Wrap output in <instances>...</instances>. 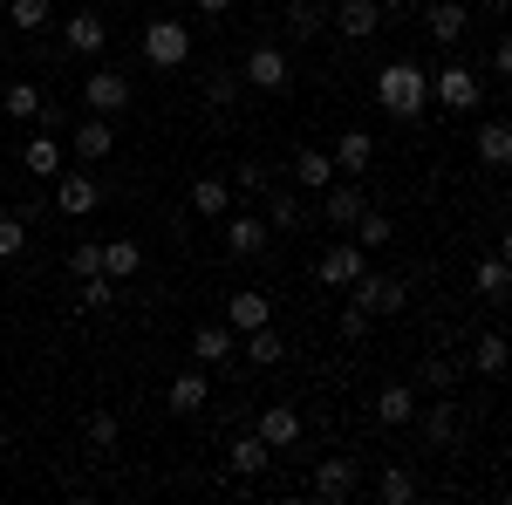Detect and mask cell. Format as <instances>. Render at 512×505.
<instances>
[{
    "mask_svg": "<svg viewBox=\"0 0 512 505\" xmlns=\"http://www.w3.org/2000/svg\"><path fill=\"white\" fill-rule=\"evenodd\" d=\"M267 185H274V171H267L260 157H246V164H239V171H233V192H246V198H260V192H267Z\"/></svg>",
    "mask_w": 512,
    "mask_h": 505,
    "instance_id": "60d3db41",
    "label": "cell"
},
{
    "mask_svg": "<svg viewBox=\"0 0 512 505\" xmlns=\"http://www.w3.org/2000/svg\"><path fill=\"white\" fill-rule=\"evenodd\" d=\"M485 14H506V0H485Z\"/></svg>",
    "mask_w": 512,
    "mask_h": 505,
    "instance_id": "c3c4849f",
    "label": "cell"
},
{
    "mask_svg": "<svg viewBox=\"0 0 512 505\" xmlns=\"http://www.w3.org/2000/svg\"><path fill=\"white\" fill-rule=\"evenodd\" d=\"M349 301L362 314H369V321H376V314H403V301H410V287H403V280H396V273H355V287H349Z\"/></svg>",
    "mask_w": 512,
    "mask_h": 505,
    "instance_id": "3957f363",
    "label": "cell"
},
{
    "mask_svg": "<svg viewBox=\"0 0 512 505\" xmlns=\"http://www.w3.org/2000/svg\"><path fill=\"white\" fill-rule=\"evenodd\" d=\"M328 157H335V171H342V178H362V171H369V157H376V137H369V130H342Z\"/></svg>",
    "mask_w": 512,
    "mask_h": 505,
    "instance_id": "ffe728a7",
    "label": "cell"
},
{
    "mask_svg": "<svg viewBox=\"0 0 512 505\" xmlns=\"http://www.w3.org/2000/svg\"><path fill=\"white\" fill-rule=\"evenodd\" d=\"M294 178H301L308 192H328V185H335L342 171H335V157H328V151H315V144H308V151L294 157Z\"/></svg>",
    "mask_w": 512,
    "mask_h": 505,
    "instance_id": "83f0119b",
    "label": "cell"
},
{
    "mask_svg": "<svg viewBox=\"0 0 512 505\" xmlns=\"http://www.w3.org/2000/svg\"><path fill=\"white\" fill-rule=\"evenodd\" d=\"M21 164H28V178H55V171H62V144L35 130V137L21 144Z\"/></svg>",
    "mask_w": 512,
    "mask_h": 505,
    "instance_id": "4dcf8cb0",
    "label": "cell"
},
{
    "mask_svg": "<svg viewBox=\"0 0 512 505\" xmlns=\"http://www.w3.org/2000/svg\"><path fill=\"white\" fill-rule=\"evenodd\" d=\"M123 103H130V76L123 69H89L82 76V110L89 117H117Z\"/></svg>",
    "mask_w": 512,
    "mask_h": 505,
    "instance_id": "8992f818",
    "label": "cell"
},
{
    "mask_svg": "<svg viewBox=\"0 0 512 505\" xmlns=\"http://www.w3.org/2000/svg\"><path fill=\"white\" fill-rule=\"evenodd\" d=\"M103 205V185L89 178V171H55V212H69V219H89Z\"/></svg>",
    "mask_w": 512,
    "mask_h": 505,
    "instance_id": "ba28073f",
    "label": "cell"
},
{
    "mask_svg": "<svg viewBox=\"0 0 512 505\" xmlns=\"http://www.w3.org/2000/svg\"><path fill=\"white\" fill-rule=\"evenodd\" d=\"M0 458H7V430H0Z\"/></svg>",
    "mask_w": 512,
    "mask_h": 505,
    "instance_id": "681fc988",
    "label": "cell"
},
{
    "mask_svg": "<svg viewBox=\"0 0 512 505\" xmlns=\"http://www.w3.org/2000/svg\"><path fill=\"white\" fill-rule=\"evenodd\" d=\"M472 369L478 376H499V369H506V335H499V328H485L472 342Z\"/></svg>",
    "mask_w": 512,
    "mask_h": 505,
    "instance_id": "e575fe53",
    "label": "cell"
},
{
    "mask_svg": "<svg viewBox=\"0 0 512 505\" xmlns=\"http://www.w3.org/2000/svg\"><path fill=\"white\" fill-rule=\"evenodd\" d=\"M239 89H246V82H239L233 69H212V76H205V103H212V110H233Z\"/></svg>",
    "mask_w": 512,
    "mask_h": 505,
    "instance_id": "74e56055",
    "label": "cell"
},
{
    "mask_svg": "<svg viewBox=\"0 0 512 505\" xmlns=\"http://www.w3.org/2000/svg\"><path fill=\"white\" fill-rule=\"evenodd\" d=\"M355 485H362V458H321L315 478H308V492H315L321 505H342L355 499Z\"/></svg>",
    "mask_w": 512,
    "mask_h": 505,
    "instance_id": "52a82bcc",
    "label": "cell"
},
{
    "mask_svg": "<svg viewBox=\"0 0 512 505\" xmlns=\"http://www.w3.org/2000/svg\"><path fill=\"white\" fill-rule=\"evenodd\" d=\"M219 239H226L233 260H253V253H267V219H253V212H226V219H219Z\"/></svg>",
    "mask_w": 512,
    "mask_h": 505,
    "instance_id": "30bf717a",
    "label": "cell"
},
{
    "mask_svg": "<svg viewBox=\"0 0 512 505\" xmlns=\"http://www.w3.org/2000/svg\"><path fill=\"white\" fill-rule=\"evenodd\" d=\"M69 151H76L82 164H103V157L117 151V130H110V117H82L76 130H69Z\"/></svg>",
    "mask_w": 512,
    "mask_h": 505,
    "instance_id": "2e32d148",
    "label": "cell"
},
{
    "mask_svg": "<svg viewBox=\"0 0 512 505\" xmlns=\"http://www.w3.org/2000/svg\"><path fill=\"white\" fill-rule=\"evenodd\" d=\"M431 96L444 103V110L472 117V110H478V96H485V82L472 76V62H444V69H431Z\"/></svg>",
    "mask_w": 512,
    "mask_h": 505,
    "instance_id": "277c9868",
    "label": "cell"
},
{
    "mask_svg": "<svg viewBox=\"0 0 512 505\" xmlns=\"http://www.w3.org/2000/svg\"><path fill=\"white\" fill-rule=\"evenodd\" d=\"M362 205H369V198H362V185H355V178H335V185H328V198H321V219H328L335 233H349L355 219H362Z\"/></svg>",
    "mask_w": 512,
    "mask_h": 505,
    "instance_id": "9a60e30c",
    "label": "cell"
},
{
    "mask_svg": "<svg viewBox=\"0 0 512 505\" xmlns=\"http://www.w3.org/2000/svg\"><path fill=\"white\" fill-rule=\"evenodd\" d=\"M287 28H294L301 41H315L321 28H328V7H315V0H294V7H287Z\"/></svg>",
    "mask_w": 512,
    "mask_h": 505,
    "instance_id": "8d00e7d4",
    "label": "cell"
},
{
    "mask_svg": "<svg viewBox=\"0 0 512 505\" xmlns=\"http://www.w3.org/2000/svg\"><path fill=\"white\" fill-rule=\"evenodd\" d=\"M267 233H294V226H301V198L287 192V185H267Z\"/></svg>",
    "mask_w": 512,
    "mask_h": 505,
    "instance_id": "f1b7e54d",
    "label": "cell"
},
{
    "mask_svg": "<svg viewBox=\"0 0 512 505\" xmlns=\"http://www.w3.org/2000/svg\"><path fill=\"white\" fill-rule=\"evenodd\" d=\"M69 273H103V239H82V246H69Z\"/></svg>",
    "mask_w": 512,
    "mask_h": 505,
    "instance_id": "ee69618b",
    "label": "cell"
},
{
    "mask_svg": "<svg viewBox=\"0 0 512 505\" xmlns=\"http://www.w3.org/2000/svg\"><path fill=\"white\" fill-rule=\"evenodd\" d=\"M376 103H383L396 123H417L424 103H431V76H424L417 62H383V69H376Z\"/></svg>",
    "mask_w": 512,
    "mask_h": 505,
    "instance_id": "6da1fadb",
    "label": "cell"
},
{
    "mask_svg": "<svg viewBox=\"0 0 512 505\" xmlns=\"http://www.w3.org/2000/svg\"><path fill=\"white\" fill-rule=\"evenodd\" d=\"M103 273L110 280H137L144 273V246L137 239H103Z\"/></svg>",
    "mask_w": 512,
    "mask_h": 505,
    "instance_id": "4316f807",
    "label": "cell"
},
{
    "mask_svg": "<svg viewBox=\"0 0 512 505\" xmlns=\"http://www.w3.org/2000/svg\"><path fill=\"white\" fill-rule=\"evenodd\" d=\"M260 437H267L274 451L301 444V410H294V403H267V410H260Z\"/></svg>",
    "mask_w": 512,
    "mask_h": 505,
    "instance_id": "7402d4cb",
    "label": "cell"
},
{
    "mask_svg": "<svg viewBox=\"0 0 512 505\" xmlns=\"http://www.w3.org/2000/svg\"><path fill=\"white\" fill-rule=\"evenodd\" d=\"M417 410H424V403H417ZM424 444H431V451H451V444H458V410H451V403H431V410H424Z\"/></svg>",
    "mask_w": 512,
    "mask_h": 505,
    "instance_id": "f546056e",
    "label": "cell"
},
{
    "mask_svg": "<svg viewBox=\"0 0 512 505\" xmlns=\"http://www.w3.org/2000/svg\"><path fill=\"white\" fill-rule=\"evenodd\" d=\"M328 28L349 35V41H369L383 28V7H376V0H328Z\"/></svg>",
    "mask_w": 512,
    "mask_h": 505,
    "instance_id": "9c48e42d",
    "label": "cell"
},
{
    "mask_svg": "<svg viewBox=\"0 0 512 505\" xmlns=\"http://www.w3.org/2000/svg\"><path fill=\"white\" fill-rule=\"evenodd\" d=\"M267 321H274V301H267V294H253V287H246V294H226V328H233V335L267 328Z\"/></svg>",
    "mask_w": 512,
    "mask_h": 505,
    "instance_id": "d6986e66",
    "label": "cell"
},
{
    "mask_svg": "<svg viewBox=\"0 0 512 505\" xmlns=\"http://www.w3.org/2000/svg\"><path fill=\"white\" fill-rule=\"evenodd\" d=\"M417 376H424V389H431V396H444V389H458V362H444V355H431V362H424Z\"/></svg>",
    "mask_w": 512,
    "mask_h": 505,
    "instance_id": "7bdbcfd3",
    "label": "cell"
},
{
    "mask_svg": "<svg viewBox=\"0 0 512 505\" xmlns=\"http://www.w3.org/2000/svg\"><path fill=\"white\" fill-rule=\"evenodd\" d=\"M424 28H431V41L458 48L465 28H472V7H465V0H431V7H424Z\"/></svg>",
    "mask_w": 512,
    "mask_h": 505,
    "instance_id": "5bb4252c",
    "label": "cell"
},
{
    "mask_svg": "<svg viewBox=\"0 0 512 505\" xmlns=\"http://www.w3.org/2000/svg\"><path fill=\"white\" fill-rule=\"evenodd\" d=\"M342 335H349V342H362V335H369V314L355 308V301H349V308H342Z\"/></svg>",
    "mask_w": 512,
    "mask_h": 505,
    "instance_id": "f6af8a7d",
    "label": "cell"
},
{
    "mask_svg": "<svg viewBox=\"0 0 512 505\" xmlns=\"http://www.w3.org/2000/svg\"><path fill=\"white\" fill-rule=\"evenodd\" d=\"M376 424H390V430L417 424V389L410 383H383L376 389Z\"/></svg>",
    "mask_w": 512,
    "mask_h": 505,
    "instance_id": "ac0fdd59",
    "label": "cell"
},
{
    "mask_svg": "<svg viewBox=\"0 0 512 505\" xmlns=\"http://www.w3.org/2000/svg\"><path fill=\"white\" fill-rule=\"evenodd\" d=\"M0 110L14 123H35L41 110H48V96H41V82H7V89H0Z\"/></svg>",
    "mask_w": 512,
    "mask_h": 505,
    "instance_id": "cb8c5ba5",
    "label": "cell"
},
{
    "mask_svg": "<svg viewBox=\"0 0 512 505\" xmlns=\"http://www.w3.org/2000/svg\"><path fill=\"white\" fill-rule=\"evenodd\" d=\"M205 403H212V383H205V369H178V376H171V389H164V410H171V417H198V410H205Z\"/></svg>",
    "mask_w": 512,
    "mask_h": 505,
    "instance_id": "8fae6325",
    "label": "cell"
},
{
    "mask_svg": "<svg viewBox=\"0 0 512 505\" xmlns=\"http://www.w3.org/2000/svg\"><path fill=\"white\" fill-rule=\"evenodd\" d=\"M233 328H226V321H205V328H198L192 335V362L198 369H219V362H233Z\"/></svg>",
    "mask_w": 512,
    "mask_h": 505,
    "instance_id": "e0dca14e",
    "label": "cell"
},
{
    "mask_svg": "<svg viewBox=\"0 0 512 505\" xmlns=\"http://www.w3.org/2000/svg\"><path fill=\"white\" fill-rule=\"evenodd\" d=\"M76 301H82V308H110V301H117V280H110V273H82Z\"/></svg>",
    "mask_w": 512,
    "mask_h": 505,
    "instance_id": "b9f144b4",
    "label": "cell"
},
{
    "mask_svg": "<svg viewBox=\"0 0 512 505\" xmlns=\"http://www.w3.org/2000/svg\"><path fill=\"white\" fill-rule=\"evenodd\" d=\"M144 62L151 69H185L192 62V28L185 21H144Z\"/></svg>",
    "mask_w": 512,
    "mask_h": 505,
    "instance_id": "7a4b0ae2",
    "label": "cell"
},
{
    "mask_svg": "<svg viewBox=\"0 0 512 505\" xmlns=\"http://www.w3.org/2000/svg\"><path fill=\"white\" fill-rule=\"evenodd\" d=\"M226 465H233L239 478H260V471L274 465V444H267L260 430H246V437H233V451H226Z\"/></svg>",
    "mask_w": 512,
    "mask_h": 505,
    "instance_id": "44dd1931",
    "label": "cell"
},
{
    "mask_svg": "<svg viewBox=\"0 0 512 505\" xmlns=\"http://www.w3.org/2000/svg\"><path fill=\"white\" fill-rule=\"evenodd\" d=\"M315 7H328V0H315Z\"/></svg>",
    "mask_w": 512,
    "mask_h": 505,
    "instance_id": "f907efd6",
    "label": "cell"
},
{
    "mask_svg": "<svg viewBox=\"0 0 512 505\" xmlns=\"http://www.w3.org/2000/svg\"><path fill=\"white\" fill-rule=\"evenodd\" d=\"M376 499H383V505H410V499H417V471L390 465L383 478H376Z\"/></svg>",
    "mask_w": 512,
    "mask_h": 505,
    "instance_id": "d590c367",
    "label": "cell"
},
{
    "mask_svg": "<svg viewBox=\"0 0 512 505\" xmlns=\"http://www.w3.org/2000/svg\"><path fill=\"white\" fill-rule=\"evenodd\" d=\"M472 287H478V301H492V308H499V301H506V287H512L506 253H485V260L472 267Z\"/></svg>",
    "mask_w": 512,
    "mask_h": 505,
    "instance_id": "603a6c76",
    "label": "cell"
},
{
    "mask_svg": "<svg viewBox=\"0 0 512 505\" xmlns=\"http://www.w3.org/2000/svg\"><path fill=\"white\" fill-rule=\"evenodd\" d=\"M21 253H28V219L0 212V260H21Z\"/></svg>",
    "mask_w": 512,
    "mask_h": 505,
    "instance_id": "f35d334b",
    "label": "cell"
},
{
    "mask_svg": "<svg viewBox=\"0 0 512 505\" xmlns=\"http://www.w3.org/2000/svg\"><path fill=\"white\" fill-rule=\"evenodd\" d=\"M7 21H14L21 35H41V28L55 21V0H7Z\"/></svg>",
    "mask_w": 512,
    "mask_h": 505,
    "instance_id": "836d02e7",
    "label": "cell"
},
{
    "mask_svg": "<svg viewBox=\"0 0 512 505\" xmlns=\"http://www.w3.org/2000/svg\"><path fill=\"white\" fill-rule=\"evenodd\" d=\"M376 7H383V14H410V0H376Z\"/></svg>",
    "mask_w": 512,
    "mask_h": 505,
    "instance_id": "7dc6e473",
    "label": "cell"
},
{
    "mask_svg": "<svg viewBox=\"0 0 512 505\" xmlns=\"http://www.w3.org/2000/svg\"><path fill=\"white\" fill-rule=\"evenodd\" d=\"M82 437H89V444H96V451H117V417H110V410H89V417H82Z\"/></svg>",
    "mask_w": 512,
    "mask_h": 505,
    "instance_id": "ab89813d",
    "label": "cell"
},
{
    "mask_svg": "<svg viewBox=\"0 0 512 505\" xmlns=\"http://www.w3.org/2000/svg\"><path fill=\"white\" fill-rule=\"evenodd\" d=\"M349 239L362 246V253H376V246H390V239H396V226L383 219V212H369V205H362V219L349 226Z\"/></svg>",
    "mask_w": 512,
    "mask_h": 505,
    "instance_id": "d6a6232c",
    "label": "cell"
},
{
    "mask_svg": "<svg viewBox=\"0 0 512 505\" xmlns=\"http://www.w3.org/2000/svg\"><path fill=\"white\" fill-rule=\"evenodd\" d=\"M239 0H198V14H212V21H219V14H233Z\"/></svg>",
    "mask_w": 512,
    "mask_h": 505,
    "instance_id": "bcb514c9",
    "label": "cell"
},
{
    "mask_svg": "<svg viewBox=\"0 0 512 505\" xmlns=\"http://www.w3.org/2000/svg\"><path fill=\"white\" fill-rule=\"evenodd\" d=\"M478 157H485L492 171H499V164H506V157H512V123H506V117L478 123Z\"/></svg>",
    "mask_w": 512,
    "mask_h": 505,
    "instance_id": "1f68e13d",
    "label": "cell"
},
{
    "mask_svg": "<svg viewBox=\"0 0 512 505\" xmlns=\"http://www.w3.org/2000/svg\"><path fill=\"white\" fill-rule=\"evenodd\" d=\"M362 267H369L362 246H355V239H335V246L315 260V280H321V287H355V273H362Z\"/></svg>",
    "mask_w": 512,
    "mask_h": 505,
    "instance_id": "7c38bea8",
    "label": "cell"
},
{
    "mask_svg": "<svg viewBox=\"0 0 512 505\" xmlns=\"http://www.w3.org/2000/svg\"><path fill=\"white\" fill-rule=\"evenodd\" d=\"M239 349H246V362H253V369H274V362H287V342H280L274 321H267V328H246V342H239Z\"/></svg>",
    "mask_w": 512,
    "mask_h": 505,
    "instance_id": "484cf974",
    "label": "cell"
},
{
    "mask_svg": "<svg viewBox=\"0 0 512 505\" xmlns=\"http://www.w3.org/2000/svg\"><path fill=\"white\" fill-rule=\"evenodd\" d=\"M192 212L198 219H226V212H233V178H198L192 185Z\"/></svg>",
    "mask_w": 512,
    "mask_h": 505,
    "instance_id": "d4e9b609",
    "label": "cell"
},
{
    "mask_svg": "<svg viewBox=\"0 0 512 505\" xmlns=\"http://www.w3.org/2000/svg\"><path fill=\"white\" fill-rule=\"evenodd\" d=\"M103 41H110V21H103L96 7H82V14L62 21V48H69V55H103Z\"/></svg>",
    "mask_w": 512,
    "mask_h": 505,
    "instance_id": "4fadbf2b",
    "label": "cell"
},
{
    "mask_svg": "<svg viewBox=\"0 0 512 505\" xmlns=\"http://www.w3.org/2000/svg\"><path fill=\"white\" fill-rule=\"evenodd\" d=\"M239 82H246V89H260V96H280V89L294 82V69H287V55H280V48H267V41H260V48H246Z\"/></svg>",
    "mask_w": 512,
    "mask_h": 505,
    "instance_id": "5b68a950",
    "label": "cell"
}]
</instances>
